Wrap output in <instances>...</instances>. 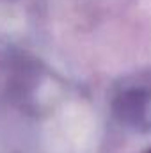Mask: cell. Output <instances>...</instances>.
Wrapping results in <instances>:
<instances>
[{"mask_svg": "<svg viewBox=\"0 0 151 153\" xmlns=\"http://www.w3.org/2000/svg\"><path fill=\"white\" fill-rule=\"evenodd\" d=\"M148 153H151V150H150V152H148Z\"/></svg>", "mask_w": 151, "mask_h": 153, "instance_id": "obj_1", "label": "cell"}]
</instances>
